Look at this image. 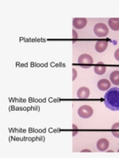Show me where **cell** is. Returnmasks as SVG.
<instances>
[{"instance_id":"3957f363","label":"cell","mask_w":119,"mask_h":158,"mask_svg":"<svg viewBox=\"0 0 119 158\" xmlns=\"http://www.w3.org/2000/svg\"><path fill=\"white\" fill-rule=\"evenodd\" d=\"M95 34L99 37H105L109 33V29L104 23H98L94 27Z\"/></svg>"},{"instance_id":"8fae6325","label":"cell","mask_w":119,"mask_h":158,"mask_svg":"<svg viewBox=\"0 0 119 158\" xmlns=\"http://www.w3.org/2000/svg\"><path fill=\"white\" fill-rule=\"evenodd\" d=\"M94 70L95 72V74H97L98 75H103L107 70V67L103 63H99L94 67Z\"/></svg>"},{"instance_id":"30bf717a","label":"cell","mask_w":119,"mask_h":158,"mask_svg":"<svg viewBox=\"0 0 119 158\" xmlns=\"http://www.w3.org/2000/svg\"><path fill=\"white\" fill-rule=\"evenodd\" d=\"M108 25L113 31H118L119 18H110L108 21Z\"/></svg>"},{"instance_id":"7a4b0ae2","label":"cell","mask_w":119,"mask_h":158,"mask_svg":"<svg viewBox=\"0 0 119 158\" xmlns=\"http://www.w3.org/2000/svg\"><path fill=\"white\" fill-rule=\"evenodd\" d=\"M93 63H94L93 58L88 54L81 55L79 57V59H78V63H79V65L82 68H90L93 65Z\"/></svg>"},{"instance_id":"7c38bea8","label":"cell","mask_w":119,"mask_h":158,"mask_svg":"<svg viewBox=\"0 0 119 158\" xmlns=\"http://www.w3.org/2000/svg\"><path fill=\"white\" fill-rule=\"evenodd\" d=\"M110 79L111 82L115 85H119V71L115 70L112 72L110 75Z\"/></svg>"},{"instance_id":"52a82bcc","label":"cell","mask_w":119,"mask_h":158,"mask_svg":"<svg viewBox=\"0 0 119 158\" xmlns=\"http://www.w3.org/2000/svg\"><path fill=\"white\" fill-rule=\"evenodd\" d=\"M109 146H110L109 141L106 138H101L97 142V149L101 152H104L107 150L109 148Z\"/></svg>"},{"instance_id":"2e32d148","label":"cell","mask_w":119,"mask_h":158,"mask_svg":"<svg viewBox=\"0 0 119 158\" xmlns=\"http://www.w3.org/2000/svg\"><path fill=\"white\" fill-rule=\"evenodd\" d=\"M72 33H73V38H74V39H77V38H78L77 32H76V31L74 30V29L72 30Z\"/></svg>"},{"instance_id":"ba28073f","label":"cell","mask_w":119,"mask_h":158,"mask_svg":"<svg viewBox=\"0 0 119 158\" xmlns=\"http://www.w3.org/2000/svg\"><path fill=\"white\" fill-rule=\"evenodd\" d=\"M90 96V89L87 87H81L77 91V97L79 99H87Z\"/></svg>"},{"instance_id":"6da1fadb","label":"cell","mask_w":119,"mask_h":158,"mask_svg":"<svg viewBox=\"0 0 119 158\" xmlns=\"http://www.w3.org/2000/svg\"><path fill=\"white\" fill-rule=\"evenodd\" d=\"M103 102L105 106L111 111H119V88L110 89L105 94Z\"/></svg>"},{"instance_id":"8992f818","label":"cell","mask_w":119,"mask_h":158,"mask_svg":"<svg viewBox=\"0 0 119 158\" xmlns=\"http://www.w3.org/2000/svg\"><path fill=\"white\" fill-rule=\"evenodd\" d=\"M110 82L109 80L106 78H103L100 79L99 81H98L97 86L99 88V90H101V91H107V89L110 88Z\"/></svg>"},{"instance_id":"277c9868","label":"cell","mask_w":119,"mask_h":158,"mask_svg":"<svg viewBox=\"0 0 119 158\" xmlns=\"http://www.w3.org/2000/svg\"><path fill=\"white\" fill-rule=\"evenodd\" d=\"M78 115L83 118H88L93 115V108L89 105H82L78 109Z\"/></svg>"},{"instance_id":"e0dca14e","label":"cell","mask_w":119,"mask_h":158,"mask_svg":"<svg viewBox=\"0 0 119 158\" xmlns=\"http://www.w3.org/2000/svg\"><path fill=\"white\" fill-rule=\"evenodd\" d=\"M82 152H89L90 153V151L88 150V149H84V150H82Z\"/></svg>"},{"instance_id":"5b68a950","label":"cell","mask_w":119,"mask_h":158,"mask_svg":"<svg viewBox=\"0 0 119 158\" xmlns=\"http://www.w3.org/2000/svg\"><path fill=\"white\" fill-rule=\"evenodd\" d=\"M87 19L86 18H76L73 19L72 21V25H73V27L75 29H82L86 26L87 25Z\"/></svg>"},{"instance_id":"ac0fdd59","label":"cell","mask_w":119,"mask_h":158,"mask_svg":"<svg viewBox=\"0 0 119 158\" xmlns=\"http://www.w3.org/2000/svg\"><path fill=\"white\" fill-rule=\"evenodd\" d=\"M117 152H118V153H119V149H118V150H117Z\"/></svg>"},{"instance_id":"9c48e42d","label":"cell","mask_w":119,"mask_h":158,"mask_svg":"<svg viewBox=\"0 0 119 158\" xmlns=\"http://www.w3.org/2000/svg\"><path fill=\"white\" fill-rule=\"evenodd\" d=\"M107 46H108V41L107 40H99L95 44V50L99 53H101V52L106 51V49L107 48Z\"/></svg>"},{"instance_id":"4fadbf2b","label":"cell","mask_w":119,"mask_h":158,"mask_svg":"<svg viewBox=\"0 0 119 158\" xmlns=\"http://www.w3.org/2000/svg\"><path fill=\"white\" fill-rule=\"evenodd\" d=\"M112 135L116 138H119V123H116L112 126Z\"/></svg>"},{"instance_id":"9a60e30c","label":"cell","mask_w":119,"mask_h":158,"mask_svg":"<svg viewBox=\"0 0 119 158\" xmlns=\"http://www.w3.org/2000/svg\"><path fill=\"white\" fill-rule=\"evenodd\" d=\"M114 58H115L116 60L119 61V48L117 49L114 52Z\"/></svg>"},{"instance_id":"5bb4252c","label":"cell","mask_w":119,"mask_h":158,"mask_svg":"<svg viewBox=\"0 0 119 158\" xmlns=\"http://www.w3.org/2000/svg\"><path fill=\"white\" fill-rule=\"evenodd\" d=\"M72 73H73V74H72V81H75V79L77 77V71H76V70H75L73 68L72 69Z\"/></svg>"}]
</instances>
